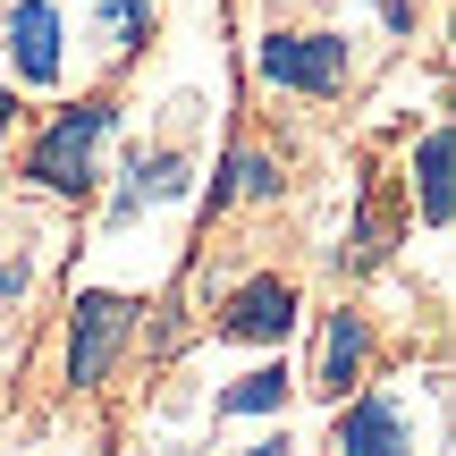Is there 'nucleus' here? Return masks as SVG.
I'll return each mask as SVG.
<instances>
[{
    "instance_id": "1",
    "label": "nucleus",
    "mask_w": 456,
    "mask_h": 456,
    "mask_svg": "<svg viewBox=\"0 0 456 456\" xmlns=\"http://www.w3.org/2000/svg\"><path fill=\"white\" fill-rule=\"evenodd\" d=\"M110 102H77V110H60L43 135H34V152H26V178L34 186H51V195H85L94 186V152H102V135H110Z\"/></svg>"
},
{
    "instance_id": "2",
    "label": "nucleus",
    "mask_w": 456,
    "mask_h": 456,
    "mask_svg": "<svg viewBox=\"0 0 456 456\" xmlns=\"http://www.w3.org/2000/svg\"><path fill=\"white\" fill-rule=\"evenodd\" d=\"M127 330H135V305H127V296H110V288L77 296V313H68V380H77V389L110 380V363H118V346H127Z\"/></svg>"
},
{
    "instance_id": "3",
    "label": "nucleus",
    "mask_w": 456,
    "mask_h": 456,
    "mask_svg": "<svg viewBox=\"0 0 456 456\" xmlns=\"http://www.w3.org/2000/svg\"><path fill=\"white\" fill-rule=\"evenodd\" d=\"M254 68L288 94H338L346 85V34H271L254 51Z\"/></svg>"
},
{
    "instance_id": "4",
    "label": "nucleus",
    "mask_w": 456,
    "mask_h": 456,
    "mask_svg": "<svg viewBox=\"0 0 456 456\" xmlns=\"http://www.w3.org/2000/svg\"><path fill=\"white\" fill-rule=\"evenodd\" d=\"M338 456H423V448H414V406L397 389L355 397L346 423H338Z\"/></svg>"
},
{
    "instance_id": "5",
    "label": "nucleus",
    "mask_w": 456,
    "mask_h": 456,
    "mask_svg": "<svg viewBox=\"0 0 456 456\" xmlns=\"http://www.w3.org/2000/svg\"><path fill=\"white\" fill-rule=\"evenodd\" d=\"M288 330H296V288L279 271L245 279V288L228 296V313H220V338H245V346H279Z\"/></svg>"
},
{
    "instance_id": "6",
    "label": "nucleus",
    "mask_w": 456,
    "mask_h": 456,
    "mask_svg": "<svg viewBox=\"0 0 456 456\" xmlns=\"http://www.w3.org/2000/svg\"><path fill=\"white\" fill-rule=\"evenodd\" d=\"M60 9L51 0H17L9 9V51H17V77L26 85H60Z\"/></svg>"
},
{
    "instance_id": "7",
    "label": "nucleus",
    "mask_w": 456,
    "mask_h": 456,
    "mask_svg": "<svg viewBox=\"0 0 456 456\" xmlns=\"http://www.w3.org/2000/svg\"><path fill=\"white\" fill-rule=\"evenodd\" d=\"M363 346H372V330H363V313H330V330H322V397H346L355 389V372H363Z\"/></svg>"
},
{
    "instance_id": "8",
    "label": "nucleus",
    "mask_w": 456,
    "mask_h": 456,
    "mask_svg": "<svg viewBox=\"0 0 456 456\" xmlns=\"http://www.w3.org/2000/svg\"><path fill=\"white\" fill-rule=\"evenodd\" d=\"M178 195H186V161H178V152H161V161H135V169H127V195L110 203V220H135L144 203H178Z\"/></svg>"
},
{
    "instance_id": "9",
    "label": "nucleus",
    "mask_w": 456,
    "mask_h": 456,
    "mask_svg": "<svg viewBox=\"0 0 456 456\" xmlns=\"http://www.w3.org/2000/svg\"><path fill=\"white\" fill-rule=\"evenodd\" d=\"M448 161H456V135L431 127L423 152H414V186H423V220H431V228H448V212H456V195H448Z\"/></svg>"
},
{
    "instance_id": "10",
    "label": "nucleus",
    "mask_w": 456,
    "mask_h": 456,
    "mask_svg": "<svg viewBox=\"0 0 456 456\" xmlns=\"http://www.w3.org/2000/svg\"><path fill=\"white\" fill-rule=\"evenodd\" d=\"M279 406H288V372H279V363H262V372H245V380L220 389V414H279Z\"/></svg>"
},
{
    "instance_id": "11",
    "label": "nucleus",
    "mask_w": 456,
    "mask_h": 456,
    "mask_svg": "<svg viewBox=\"0 0 456 456\" xmlns=\"http://www.w3.org/2000/svg\"><path fill=\"white\" fill-rule=\"evenodd\" d=\"M220 195L271 203V195H279V169H271V152H237V161H228V186H220Z\"/></svg>"
},
{
    "instance_id": "12",
    "label": "nucleus",
    "mask_w": 456,
    "mask_h": 456,
    "mask_svg": "<svg viewBox=\"0 0 456 456\" xmlns=\"http://www.w3.org/2000/svg\"><path fill=\"white\" fill-rule=\"evenodd\" d=\"M110 26H118V51H135L152 34V9H144V0H110Z\"/></svg>"
},
{
    "instance_id": "13",
    "label": "nucleus",
    "mask_w": 456,
    "mask_h": 456,
    "mask_svg": "<svg viewBox=\"0 0 456 456\" xmlns=\"http://www.w3.org/2000/svg\"><path fill=\"white\" fill-rule=\"evenodd\" d=\"M9 118H17V102H9V85H0V144H9Z\"/></svg>"
},
{
    "instance_id": "14",
    "label": "nucleus",
    "mask_w": 456,
    "mask_h": 456,
    "mask_svg": "<svg viewBox=\"0 0 456 456\" xmlns=\"http://www.w3.org/2000/svg\"><path fill=\"white\" fill-rule=\"evenodd\" d=\"M245 456H288V440H262V448H245Z\"/></svg>"
}]
</instances>
